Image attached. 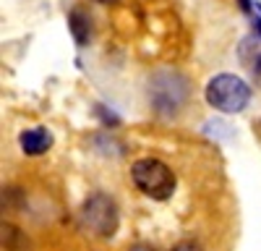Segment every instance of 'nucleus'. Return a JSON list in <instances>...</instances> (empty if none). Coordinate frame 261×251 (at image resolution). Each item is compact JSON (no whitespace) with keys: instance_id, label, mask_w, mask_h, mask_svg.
<instances>
[{"instance_id":"1","label":"nucleus","mask_w":261,"mask_h":251,"mask_svg":"<svg viewBox=\"0 0 261 251\" xmlns=\"http://www.w3.org/2000/svg\"><path fill=\"white\" fill-rule=\"evenodd\" d=\"M130 178H134L141 194H146L149 199H157V202L170 199L172 191H175V173L162 160H154V157L136 160L134 167H130Z\"/></svg>"},{"instance_id":"2","label":"nucleus","mask_w":261,"mask_h":251,"mask_svg":"<svg viewBox=\"0 0 261 251\" xmlns=\"http://www.w3.org/2000/svg\"><path fill=\"white\" fill-rule=\"evenodd\" d=\"M206 102L220 113H241L248 99H251V87L235 73H217L206 84Z\"/></svg>"},{"instance_id":"3","label":"nucleus","mask_w":261,"mask_h":251,"mask_svg":"<svg viewBox=\"0 0 261 251\" xmlns=\"http://www.w3.org/2000/svg\"><path fill=\"white\" fill-rule=\"evenodd\" d=\"M81 222L84 228L94 233L97 238H113L118 230V207L113 202V196L107 194H92L81 207Z\"/></svg>"},{"instance_id":"4","label":"nucleus","mask_w":261,"mask_h":251,"mask_svg":"<svg viewBox=\"0 0 261 251\" xmlns=\"http://www.w3.org/2000/svg\"><path fill=\"white\" fill-rule=\"evenodd\" d=\"M18 144H21V152L24 155H45L50 146H53V134L47 129H29L18 136Z\"/></svg>"},{"instance_id":"5","label":"nucleus","mask_w":261,"mask_h":251,"mask_svg":"<svg viewBox=\"0 0 261 251\" xmlns=\"http://www.w3.org/2000/svg\"><path fill=\"white\" fill-rule=\"evenodd\" d=\"M68 29L76 39V45H89V39H92V18L89 13H86L84 8H73L68 13Z\"/></svg>"},{"instance_id":"6","label":"nucleus","mask_w":261,"mask_h":251,"mask_svg":"<svg viewBox=\"0 0 261 251\" xmlns=\"http://www.w3.org/2000/svg\"><path fill=\"white\" fill-rule=\"evenodd\" d=\"M241 60L248 71L261 73V39L258 37H248L241 42Z\"/></svg>"},{"instance_id":"7","label":"nucleus","mask_w":261,"mask_h":251,"mask_svg":"<svg viewBox=\"0 0 261 251\" xmlns=\"http://www.w3.org/2000/svg\"><path fill=\"white\" fill-rule=\"evenodd\" d=\"M3 246L8 251H32V241L29 236L21 230L18 225H3Z\"/></svg>"},{"instance_id":"8","label":"nucleus","mask_w":261,"mask_h":251,"mask_svg":"<svg viewBox=\"0 0 261 251\" xmlns=\"http://www.w3.org/2000/svg\"><path fill=\"white\" fill-rule=\"evenodd\" d=\"M172 251H201V246L196 241H180V243L172 246Z\"/></svg>"},{"instance_id":"9","label":"nucleus","mask_w":261,"mask_h":251,"mask_svg":"<svg viewBox=\"0 0 261 251\" xmlns=\"http://www.w3.org/2000/svg\"><path fill=\"white\" fill-rule=\"evenodd\" d=\"M253 27H256V34L261 37V6L256 3V18H253Z\"/></svg>"},{"instance_id":"10","label":"nucleus","mask_w":261,"mask_h":251,"mask_svg":"<svg viewBox=\"0 0 261 251\" xmlns=\"http://www.w3.org/2000/svg\"><path fill=\"white\" fill-rule=\"evenodd\" d=\"M238 3H241V8H243L246 13H251V11H253V6H251V0H238Z\"/></svg>"},{"instance_id":"11","label":"nucleus","mask_w":261,"mask_h":251,"mask_svg":"<svg viewBox=\"0 0 261 251\" xmlns=\"http://www.w3.org/2000/svg\"><path fill=\"white\" fill-rule=\"evenodd\" d=\"M130 251H154V248H151V246H146V243H139V246H134Z\"/></svg>"},{"instance_id":"12","label":"nucleus","mask_w":261,"mask_h":251,"mask_svg":"<svg viewBox=\"0 0 261 251\" xmlns=\"http://www.w3.org/2000/svg\"><path fill=\"white\" fill-rule=\"evenodd\" d=\"M97 3H102V6H110V3H118V0H97Z\"/></svg>"}]
</instances>
